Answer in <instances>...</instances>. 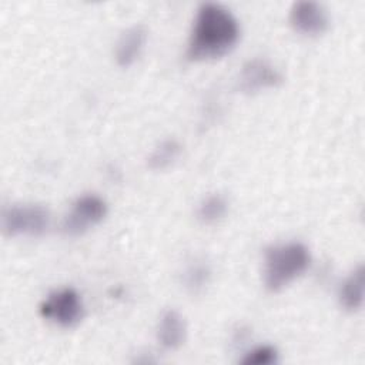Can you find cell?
<instances>
[{
    "mask_svg": "<svg viewBox=\"0 0 365 365\" xmlns=\"http://www.w3.org/2000/svg\"><path fill=\"white\" fill-rule=\"evenodd\" d=\"M240 38V26L230 10L217 3L198 7L185 57L190 61L215 60L230 53Z\"/></svg>",
    "mask_w": 365,
    "mask_h": 365,
    "instance_id": "6da1fadb",
    "label": "cell"
},
{
    "mask_svg": "<svg viewBox=\"0 0 365 365\" xmlns=\"http://www.w3.org/2000/svg\"><path fill=\"white\" fill-rule=\"evenodd\" d=\"M311 262L308 248L302 242H287L268 247L264 254V284L278 292L302 275Z\"/></svg>",
    "mask_w": 365,
    "mask_h": 365,
    "instance_id": "7a4b0ae2",
    "label": "cell"
},
{
    "mask_svg": "<svg viewBox=\"0 0 365 365\" xmlns=\"http://www.w3.org/2000/svg\"><path fill=\"white\" fill-rule=\"evenodd\" d=\"M40 315L58 327L73 328L84 317V305L78 292L73 288L53 291L40 305Z\"/></svg>",
    "mask_w": 365,
    "mask_h": 365,
    "instance_id": "3957f363",
    "label": "cell"
},
{
    "mask_svg": "<svg viewBox=\"0 0 365 365\" xmlns=\"http://www.w3.org/2000/svg\"><path fill=\"white\" fill-rule=\"evenodd\" d=\"M50 227V214L41 205H13L3 214V231L9 237L43 235Z\"/></svg>",
    "mask_w": 365,
    "mask_h": 365,
    "instance_id": "277c9868",
    "label": "cell"
},
{
    "mask_svg": "<svg viewBox=\"0 0 365 365\" xmlns=\"http://www.w3.org/2000/svg\"><path fill=\"white\" fill-rule=\"evenodd\" d=\"M106 214L107 205L101 197L96 194H84L73 202L68 214L61 222V231L70 237L81 235L96 224L101 222Z\"/></svg>",
    "mask_w": 365,
    "mask_h": 365,
    "instance_id": "5b68a950",
    "label": "cell"
},
{
    "mask_svg": "<svg viewBox=\"0 0 365 365\" xmlns=\"http://www.w3.org/2000/svg\"><path fill=\"white\" fill-rule=\"evenodd\" d=\"M284 77L281 71L264 58L248 60L240 71L237 88L244 94H255L267 88L281 86Z\"/></svg>",
    "mask_w": 365,
    "mask_h": 365,
    "instance_id": "8992f818",
    "label": "cell"
},
{
    "mask_svg": "<svg viewBox=\"0 0 365 365\" xmlns=\"http://www.w3.org/2000/svg\"><path fill=\"white\" fill-rule=\"evenodd\" d=\"M289 23L295 31L305 36H318L327 31L329 17L317 1H297L289 11Z\"/></svg>",
    "mask_w": 365,
    "mask_h": 365,
    "instance_id": "52a82bcc",
    "label": "cell"
},
{
    "mask_svg": "<svg viewBox=\"0 0 365 365\" xmlns=\"http://www.w3.org/2000/svg\"><path fill=\"white\" fill-rule=\"evenodd\" d=\"M147 40V29L135 24L127 29L115 44V60L121 67H130L141 54Z\"/></svg>",
    "mask_w": 365,
    "mask_h": 365,
    "instance_id": "ba28073f",
    "label": "cell"
},
{
    "mask_svg": "<svg viewBox=\"0 0 365 365\" xmlns=\"http://www.w3.org/2000/svg\"><path fill=\"white\" fill-rule=\"evenodd\" d=\"M187 335V327L182 315L175 309H167L157 324V339L167 349L180 348Z\"/></svg>",
    "mask_w": 365,
    "mask_h": 365,
    "instance_id": "9c48e42d",
    "label": "cell"
},
{
    "mask_svg": "<svg viewBox=\"0 0 365 365\" xmlns=\"http://www.w3.org/2000/svg\"><path fill=\"white\" fill-rule=\"evenodd\" d=\"M339 304L346 311H356L364 302V267L358 265L339 288Z\"/></svg>",
    "mask_w": 365,
    "mask_h": 365,
    "instance_id": "30bf717a",
    "label": "cell"
},
{
    "mask_svg": "<svg viewBox=\"0 0 365 365\" xmlns=\"http://www.w3.org/2000/svg\"><path fill=\"white\" fill-rule=\"evenodd\" d=\"M180 154H181V144L177 140L174 138L164 140L148 155L147 165L148 168L155 171L165 170L177 161Z\"/></svg>",
    "mask_w": 365,
    "mask_h": 365,
    "instance_id": "8fae6325",
    "label": "cell"
},
{
    "mask_svg": "<svg viewBox=\"0 0 365 365\" xmlns=\"http://www.w3.org/2000/svg\"><path fill=\"white\" fill-rule=\"evenodd\" d=\"M228 211V202L224 195L212 194L205 197L198 208H197V218L201 224L211 225L221 221Z\"/></svg>",
    "mask_w": 365,
    "mask_h": 365,
    "instance_id": "7c38bea8",
    "label": "cell"
},
{
    "mask_svg": "<svg viewBox=\"0 0 365 365\" xmlns=\"http://www.w3.org/2000/svg\"><path fill=\"white\" fill-rule=\"evenodd\" d=\"M210 269L204 264H191L182 275L184 287L191 292H198L208 282Z\"/></svg>",
    "mask_w": 365,
    "mask_h": 365,
    "instance_id": "4fadbf2b",
    "label": "cell"
},
{
    "mask_svg": "<svg viewBox=\"0 0 365 365\" xmlns=\"http://www.w3.org/2000/svg\"><path fill=\"white\" fill-rule=\"evenodd\" d=\"M278 362V351L272 345H259L244 355V365H271Z\"/></svg>",
    "mask_w": 365,
    "mask_h": 365,
    "instance_id": "5bb4252c",
    "label": "cell"
}]
</instances>
